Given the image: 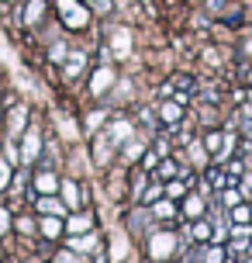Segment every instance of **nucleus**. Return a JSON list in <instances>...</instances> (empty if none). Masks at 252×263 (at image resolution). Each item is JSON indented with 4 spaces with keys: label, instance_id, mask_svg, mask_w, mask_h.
<instances>
[{
    "label": "nucleus",
    "instance_id": "nucleus-5",
    "mask_svg": "<svg viewBox=\"0 0 252 263\" xmlns=\"http://www.w3.org/2000/svg\"><path fill=\"white\" fill-rule=\"evenodd\" d=\"M55 208H59V204H55L52 197H45V201H41V211H55Z\"/></svg>",
    "mask_w": 252,
    "mask_h": 263
},
{
    "label": "nucleus",
    "instance_id": "nucleus-2",
    "mask_svg": "<svg viewBox=\"0 0 252 263\" xmlns=\"http://www.w3.org/2000/svg\"><path fill=\"white\" fill-rule=\"evenodd\" d=\"M200 208H204L200 197H190V201H186V211H190V215H200Z\"/></svg>",
    "mask_w": 252,
    "mask_h": 263
},
{
    "label": "nucleus",
    "instance_id": "nucleus-4",
    "mask_svg": "<svg viewBox=\"0 0 252 263\" xmlns=\"http://www.w3.org/2000/svg\"><path fill=\"white\" fill-rule=\"evenodd\" d=\"M159 177H176V166H173V163H162V170H159Z\"/></svg>",
    "mask_w": 252,
    "mask_h": 263
},
{
    "label": "nucleus",
    "instance_id": "nucleus-1",
    "mask_svg": "<svg viewBox=\"0 0 252 263\" xmlns=\"http://www.w3.org/2000/svg\"><path fill=\"white\" fill-rule=\"evenodd\" d=\"M162 118H166V121H176V118H180V107L166 104V107H162Z\"/></svg>",
    "mask_w": 252,
    "mask_h": 263
},
{
    "label": "nucleus",
    "instance_id": "nucleus-3",
    "mask_svg": "<svg viewBox=\"0 0 252 263\" xmlns=\"http://www.w3.org/2000/svg\"><path fill=\"white\" fill-rule=\"evenodd\" d=\"M7 180H11V170H7V163H0V187H7Z\"/></svg>",
    "mask_w": 252,
    "mask_h": 263
}]
</instances>
